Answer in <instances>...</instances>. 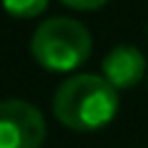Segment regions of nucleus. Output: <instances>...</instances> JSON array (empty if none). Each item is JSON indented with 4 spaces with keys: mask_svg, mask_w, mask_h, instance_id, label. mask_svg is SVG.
<instances>
[{
    "mask_svg": "<svg viewBox=\"0 0 148 148\" xmlns=\"http://www.w3.org/2000/svg\"><path fill=\"white\" fill-rule=\"evenodd\" d=\"M52 111L57 121L72 131H99L116 116L119 89L99 74H74L54 91Z\"/></svg>",
    "mask_w": 148,
    "mask_h": 148,
    "instance_id": "nucleus-1",
    "label": "nucleus"
},
{
    "mask_svg": "<svg viewBox=\"0 0 148 148\" xmlns=\"http://www.w3.org/2000/svg\"><path fill=\"white\" fill-rule=\"evenodd\" d=\"M32 57L47 72H74L91 54V35L79 20L49 17L32 35Z\"/></svg>",
    "mask_w": 148,
    "mask_h": 148,
    "instance_id": "nucleus-2",
    "label": "nucleus"
},
{
    "mask_svg": "<svg viewBox=\"0 0 148 148\" xmlns=\"http://www.w3.org/2000/svg\"><path fill=\"white\" fill-rule=\"evenodd\" d=\"M47 126L40 109L20 99L0 101V148H42Z\"/></svg>",
    "mask_w": 148,
    "mask_h": 148,
    "instance_id": "nucleus-3",
    "label": "nucleus"
},
{
    "mask_svg": "<svg viewBox=\"0 0 148 148\" xmlns=\"http://www.w3.org/2000/svg\"><path fill=\"white\" fill-rule=\"evenodd\" d=\"M104 79L114 89H133L138 82L146 77V57L138 47L131 45H119L114 47L101 62Z\"/></svg>",
    "mask_w": 148,
    "mask_h": 148,
    "instance_id": "nucleus-4",
    "label": "nucleus"
},
{
    "mask_svg": "<svg viewBox=\"0 0 148 148\" xmlns=\"http://www.w3.org/2000/svg\"><path fill=\"white\" fill-rule=\"evenodd\" d=\"M0 3L8 15L17 17V20H30V17L42 15L49 5V0H0Z\"/></svg>",
    "mask_w": 148,
    "mask_h": 148,
    "instance_id": "nucleus-5",
    "label": "nucleus"
},
{
    "mask_svg": "<svg viewBox=\"0 0 148 148\" xmlns=\"http://www.w3.org/2000/svg\"><path fill=\"white\" fill-rule=\"evenodd\" d=\"M59 3L72 8V10H96V8L106 5L109 0H59Z\"/></svg>",
    "mask_w": 148,
    "mask_h": 148,
    "instance_id": "nucleus-6",
    "label": "nucleus"
},
{
    "mask_svg": "<svg viewBox=\"0 0 148 148\" xmlns=\"http://www.w3.org/2000/svg\"><path fill=\"white\" fill-rule=\"evenodd\" d=\"M146 79H148V74H146Z\"/></svg>",
    "mask_w": 148,
    "mask_h": 148,
    "instance_id": "nucleus-7",
    "label": "nucleus"
}]
</instances>
